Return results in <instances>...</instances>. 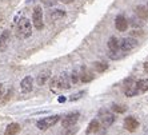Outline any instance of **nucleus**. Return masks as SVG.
Returning <instances> with one entry per match:
<instances>
[{
	"label": "nucleus",
	"mask_w": 148,
	"mask_h": 135,
	"mask_svg": "<svg viewBox=\"0 0 148 135\" xmlns=\"http://www.w3.org/2000/svg\"><path fill=\"white\" fill-rule=\"evenodd\" d=\"M31 1H35V0H27V3H31Z\"/></svg>",
	"instance_id": "30"
},
{
	"label": "nucleus",
	"mask_w": 148,
	"mask_h": 135,
	"mask_svg": "<svg viewBox=\"0 0 148 135\" xmlns=\"http://www.w3.org/2000/svg\"><path fill=\"white\" fill-rule=\"evenodd\" d=\"M32 34L31 21L27 17H21L16 25V36L19 39H28Z\"/></svg>",
	"instance_id": "1"
},
{
	"label": "nucleus",
	"mask_w": 148,
	"mask_h": 135,
	"mask_svg": "<svg viewBox=\"0 0 148 135\" xmlns=\"http://www.w3.org/2000/svg\"><path fill=\"white\" fill-rule=\"evenodd\" d=\"M64 101H66V98H59V102H60V103H62V102H64Z\"/></svg>",
	"instance_id": "28"
},
{
	"label": "nucleus",
	"mask_w": 148,
	"mask_h": 135,
	"mask_svg": "<svg viewBox=\"0 0 148 135\" xmlns=\"http://www.w3.org/2000/svg\"><path fill=\"white\" fill-rule=\"evenodd\" d=\"M77 80H79V74L76 72H72V75H71V82L72 83H77Z\"/></svg>",
	"instance_id": "24"
},
{
	"label": "nucleus",
	"mask_w": 148,
	"mask_h": 135,
	"mask_svg": "<svg viewBox=\"0 0 148 135\" xmlns=\"http://www.w3.org/2000/svg\"><path fill=\"white\" fill-rule=\"evenodd\" d=\"M138 86H132V87H125V95L127 96H135L136 94H138Z\"/></svg>",
	"instance_id": "20"
},
{
	"label": "nucleus",
	"mask_w": 148,
	"mask_h": 135,
	"mask_svg": "<svg viewBox=\"0 0 148 135\" xmlns=\"http://www.w3.org/2000/svg\"><path fill=\"white\" fill-rule=\"evenodd\" d=\"M66 16V11L64 10H53L49 12V17H51V20L56 21L59 19H63V17Z\"/></svg>",
	"instance_id": "14"
},
{
	"label": "nucleus",
	"mask_w": 148,
	"mask_h": 135,
	"mask_svg": "<svg viewBox=\"0 0 148 135\" xmlns=\"http://www.w3.org/2000/svg\"><path fill=\"white\" fill-rule=\"evenodd\" d=\"M43 3L47 6V7H51V6H55L56 0H43Z\"/></svg>",
	"instance_id": "25"
},
{
	"label": "nucleus",
	"mask_w": 148,
	"mask_h": 135,
	"mask_svg": "<svg viewBox=\"0 0 148 135\" xmlns=\"http://www.w3.org/2000/svg\"><path fill=\"white\" fill-rule=\"evenodd\" d=\"M60 1H63L64 4H69V3H72L73 0H60Z\"/></svg>",
	"instance_id": "26"
},
{
	"label": "nucleus",
	"mask_w": 148,
	"mask_h": 135,
	"mask_svg": "<svg viewBox=\"0 0 148 135\" xmlns=\"http://www.w3.org/2000/svg\"><path fill=\"white\" fill-rule=\"evenodd\" d=\"M95 68H96L97 72H104V71L108 68V66L103 62H97V63H95Z\"/></svg>",
	"instance_id": "22"
},
{
	"label": "nucleus",
	"mask_w": 148,
	"mask_h": 135,
	"mask_svg": "<svg viewBox=\"0 0 148 135\" xmlns=\"http://www.w3.org/2000/svg\"><path fill=\"white\" fill-rule=\"evenodd\" d=\"M49 71H43V72H40L38 75V78H36V83L39 84V86H44L45 83H47V80L49 79Z\"/></svg>",
	"instance_id": "13"
},
{
	"label": "nucleus",
	"mask_w": 148,
	"mask_h": 135,
	"mask_svg": "<svg viewBox=\"0 0 148 135\" xmlns=\"http://www.w3.org/2000/svg\"><path fill=\"white\" fill-rule=\"evenodd\" d=\"M136 15H138L140 19H147L148 17V7H144V6H139L136 7Z\"/></svg>",
	"instance_id": "16"
},
{
	"label": "nucleus",
	"mask_w": 148,
	"mask_h": 135,
	"mask_svg": "<svg viewBox=\"0 0 148 135\" xmlns=\"http://www.w3.org/2000/svg\"><path fill=\"white\" fill-rule=\"evenodd\" d=\"M1 94H3V84L0 83V96H1Z\"/></svg>",
	"instance_id": "27"
},
{
	"label": "nucleus",
	"mask_w": 148,
	"mask_h": 135,
	"mask_svg": "<svg viewBox=\"0 0 148 135\" xmlns=\"http://www.w3.org/2000/svg\"><path fill=\"white\" fill-rule=\"evenodd\" d=\"M20 131V125L19 123H10L4 131V135H17Z\"/></svg>",
	"instance_id": "12"
},
{
	"label": "nucleus",
	"mask_w": 148,
	"mask_h": 135,
	"mask_svg": "<svg viewBox=\"0 0 148 135\" xmlns=\"http://www.w3.org/2000/svg\"><path fill=\"white\" fill-rule=\"evenodd\" d=\"M32 23H34V25H35V28H36V30H43V28H44V21H43V11H41L40 6L35 7L34 14H32Z\"/></svg>",
	"instance_id": "3"
},
{
	"label": "nucleus",
	"mask_w": 148,
	"mask_h": 135,
	"mask_svg": "<svg viewBox=\"0 0 148 135\" xmlns=\"http://www.w3.org/2000/svg\"><path fill=\"white\" fill-rule=\"evenodd\" d=\"M108 48H110V51H119V40H117L115 36H112V38H110V40H108Z\"/></svg>",
	"instance_id": "17"
},
{
	"label": "nucleus",
	"mask_w": 148,
	"mask_h": 135,
	"mask_svg": "<svg viewBox=\"0 0 148 135\" xmlns=\"http://www.w3.org/2000/svg\"><path fill=\"white\" fill-rule=\"evenodd\" d=\"M144 68H145V70H148V63H145V66H144Z\"/></svg>",
	"instance_id": "29"
},
{
	"label": "nucleus",
	"mask_w": 148,
	"mask_h": 135,
	"mask_svg": "<svg viewBox=\"0 0 148 135\" xmlns=\"http://www.w3.org/2000/svg\"><path fill=\"white\" fill-rule=\"evenodd\" d=\"M79 116H80L79 112H71V114H68L67 116H64V118H63L62 126H63L64 128L73 127V126L76 125V122L79 121Z\"/></svg>",
	"instance_id": "5"
},
{
	"label": "nucleus",
	"mask_w": 148,
	"mask_h": 135,
	"mask_svg": "<svg viewBox=\"0 0 148 135\" xmlns=\"http://www.w3.org/2000/svg\"><path fill=\"white\" fill-rule=\"evenodd\" d=\"M138 45V40L134 38H124L120 40V43H119V48H120L121 52H128L131 51V50H134L135 47Z\"/></svg>",
	"instance_id": "4"
},
{
	"label": "nucleus",
	"mask_w": 148,
	"mask_h": 135,
	"mask_svg": "<svg viewBox=\"0 0 148 135\" xmlns=\"http://www.w3.org/2000/svg\"><path fill=\"white\" fill-rule=\"evenodd\" d=\"M125 110H127V107L123 106V104H112V111H114V112L123 114V112H125Z\"/></svg>",
	"instance_id": "21"
},
{
	"label": "nucleus",
	"mask_w": 148,
	"mask_h": 135,
	"mask_svg": "<svg viewBox=\"0 0 148 135\" xmlns=\"http://www.w3.org/2000/svg\"><path fill=\"white\" fill-rule=\"evenodd\" d=\"M10 38H11L10 31L5 30V31L1 34V36H0V52H3L7 50L8 43H10Z\"/></svg>",
	"instance_id": "10"
},
{
	"label": "nucleus",
	"mask_w": 148,
	"mask_h": 135,
	"mask_svg": "<svg viewBox=\"0 0 148 135\" xmlns=\"http://www.w3.org/2000/svg\"><path fill=\"white\" fill-rule=\"evenodd\" d=\"M136 86H138V90L141 91V92H145V91H148V79L139 80L138 83H136Z\"/></svg>",
	"instance_id": "18"
},
{
	"label": "nucleus",
	"mask_w": 148,
	"mask_h": 135,
	"mask_svg": "<svg viewBox=\"0 0 148 135\" xmlns=\"http://www.w3.org/2000/svg\"><path fill=\"white\" fill-rule=\"evenodd\" d=\"M99 119H100V122H101V125H103L104 127H110V126L114 123L115 116L111 114L110 111H107V110H100Z\"/></svg>",
	"instance_id": "6"
},
{
	"label": "nucleus",
	"mask_w": 148,
	"mask_h": 135,
	"mask_svg": "<svg viewBox=\"0 0 148 135\" xmlns=\"http://www.w3.org/2000/svg\"><path fill=\"white\" fill-rule=\"evenodd\" d=\"M115 27H116L117 31H120V32H124V31H127V28H128V21L127 19L124 16H117L116 17V20H115Z\"/></svg>",
	"instance_id": "9"
},
{
	"label": "nucleus",
	"mask_w": 148,
	"mask_h": 135,
	"mask_svg": "<svg viewBox=\"0 0 148 135\" xmlns=\"http://www.w3.org/2000/svg\"><path fill=\"white\" fill-rule=\"evenodd\" d=\"M83 95H84V91H79V92H76V94H73V95H71V96H69V101H71V102L77 101V99H80Z\"/></svg>",
	"instance_id": "23"
},
{
	"label": "nucleus",
	"mask_w": 148,
	"mask_h": 135,
	"mask_svg": "<svg viewBox=\"0 0 148 135\" xmlns=\"http://www.w3.org/2000/svg\"><path fill=\"white\" fill-rule=\"evenodd\" d=\"M60 121V116L59 115H51V116H47V118H43L40 119V121H38V123H36V127L39 128V130H48V128H51L52 126H55L58 122Z\"/></svg>",
	"instance_id": "2"
},
{
	"label": "nucleus",
	"mask_w": 148,
	"mask_h": 135,
	"mask_svg": "<svg viewBox=\"0 0 148 135\" xmlns=\"http://www.w3.org/2000/svg\"><path fill=\"white\" fill-rule=\"evenodd\" d=\"M20 88L24 94L31 92L32 88H34V79H32L31 76H25L24 79L20 82Z\"/></svg>",
	"instance_id": "8"
},
{
	"label": "nucleus",
	"mask_w": 148,
	"mask_h": 135,
	"mask_svg": "<svg viewBox=\"0 0 148 135\" xmlns=\"http://www.w3.org/2000/svg\"><path fill=\"white\" fill-rule=\"evenodd\" d=\"M139 127V122L134 118V116H128L124 119V128L130 132L136 131V128Z\"/></svg>",
	"instance_id": "7"
},
{
	"label": "nucleus",
	"mask_w": 148,
	"mask_h": 135,
	"mask_svg": "<svg viewBox=\"0 0 148 135\" xmlns=\"http://www.w3.org/2000/svg\"><path fill=\"white\" fill-rule=\"evenodd\" d=\"M58 86L60 88H64V90H68L71 87V78H69L67 74H62L60 78L58 79Z\"/></svg>",
	"instance_id": "11"
},
{
	"label": "nucleus",
	"mask_w": 148,
	"mask_h": 135,
	"mask_svg": "<svg viewBox=\"0 0 148 135\" xmlns=\"http://www.w3.org/2000/svg\"><path fill=\"white\" fill-rule=\"evenodd\" d=\"M99 127H100L99 121H96V119H93V121H91V122H90V125H88V127H87L86 132H87L88 135H90V134H92V132L99 131Z\"/></svg>",
	"instance_id": "15"
},
{
	"label": "nucleus",
	"mask_w": 148,
	"mask_h": 135,
	"mask_svg": "<svg viewBox=\"0 0 148 135\" xmlns=\"http://www.w3.org/2000/svg\"><path fill=\"white\" fill-rule=\"evenodd\" d=\"M80 79H82V82H84V83H88V82H91V80L93 79V74L90 72V71H84V72L82 74V76H80Z\"/></svg>",
	"instance_id": "19"
}]
</instances>
